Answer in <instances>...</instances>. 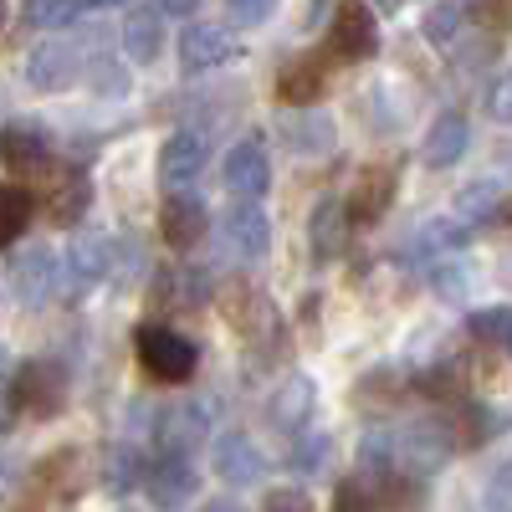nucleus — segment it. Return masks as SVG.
Wrapping results in <instances>:
<instances>
[{
	"label": "nucleus",
	"mask_w": 512,
	"mask_h": 512,
	"mask_svg": "<svg viewBox=\"0 0 512 512\" xmlns=\"http://www.w3.org/2000/svg\"><path fill=\"white\" fill-rule=\"evenodd\" d=\"M313 410H318V384H313L308 374H292L282 390L272 395V405H267L272 425H277V431H287V436H303L308 420H313Z\"/></svg>",
	"instance_id": "2eb2a0df"
},
{
	"label": "nucleus",
	"mask_w": 512,
	"mask_h": 512,
	"mask_svg": "<svg viewBox=\"0 0 512 512\" xmlns=\"http://www.w3.org/2000/svg\"><path fill=\"white\" fill-rule=\"evenodd\" d=\"M487 113H492L497 123H512V72L492 82V93H487Z\"/></svg>",
	"instance_id": "c9c22d12"
},
{
	"label": "nucleus",
	"mask_w": 512,
	"mask_h": 512,
	"mask_svg": "<svg viewBox=\"0 0 512 512\" xmlns=\"http://www.w3.org/2000/svg\"><path fill=\"white\" fill-rule=\"evenodd\" d=\"M456 216H461V221H477V226L497 221V216H502V195H497V185H492V180L466 185L461 200H456Z\"/></svg>",
	"instance_id": "a878e982"
},
{
	"label": "nucleus",
	"mask_w": 512,
	"mask_h": 512,
	"mask_svg": "<svg viewBox=\"0 0 512 512\" xmlns=\"http://www.w3.org/2000/svg\"><path fill=\"white\" fill-rule=\"evenodd\" d=\"M205 512H246V507L231 502V497H216V502H205Z\"/></svg>",
	"instance_id": "ea45409f"
},
{
	"label": "nucleus",
	"mask_w": 512,
	"mask_h": 512,
	"mask_svg": "<svg viewBox=\"0 0 512 512\" xmlns=\"http://www.w3.org/2000/svg\"><path fill=\"white\" fill-rule=\"evenodd\" d=\"M164 47V21H159V6H139V11H128L123 21V52L134 57V62H154Z\"/></svg>",
	"instance_id": "b1692460"
},
{
	"label": "nucleus",
	"mask_w": 512,
	"mask_h": 512,
	"mask_svg": "<svg viewBox=\"0 0 512 512\" xmlns=\"http://www.w3.org/2000/svg\"><path fill=\"white\" fill-rule=\"evenodd\" d=\"M210 164V139L200 134V128H180V134H169L164 154H159V180L169 190H185L200 180V169Z\"/></svg>",
	"instance_id": "0eeeda50"
},
{
	"label": "nucleus",
	"mask_w": 512,
	"mask_h": 512,
	"mask_svg": "<svg viewBox=\"0 0 512 512\" xmlns=\"http://www.w3.org/2000/svg\"><path fill=\"white\" fill-rule=\"evenodd\" d=\"M93 82H98V93H128V72L123 67H108V62L93 72Z\"/></svg>",
	"instance_id": "4c0bfd02"
},
{
	"label": "nucleus",
	"mask_w": 512,
	"mask_h": 512,
	"mask_svg": "<svg viewBox=\"0 0 512 512\" xmlns=\"http://www.w3.org/2000/svg\"><path fill=\"white\" fill-rule=\"evenodd\" d=\"M226 6H231V16H236L241 26H262V21L272 16L277 0H226Z\"/></svg>",
	"instance_id": "e433bc0d"
},
{
	"label": "nucleus",
	"mask_w": 512,
	"mask_h": 512,
	"mask_svg": "<svg viewBox=\"0 0 512 512\" xmlns=\"http://www.w3.org/2000/svg\"><path fill=\"white\" fill-rule=\"evenodd\" d=\"M221 303H226V323L241 328L251 344H262V338H282V328H277V308L267 303V292H256L251 282L226 287Z\"/></svg>",
	"instance_id": "6e6552de"
},
{
	"label": "nucleus",
	"mask_w": 512,
	"mask_h": 512,
	"mask_svg": "<svg viewBox=\"0 0 512 512\" xmlns=\"http://www.w3.org/2000/svg\"><path fill=\"white\" fill-rule=\"evenodd\" d=\"M354 236V216H349V205L344 200H323L313 210V221H308V241H313V256L318 262H333V256H344Z\"/></svg>",
	"instance_id": "6ab92c4d"
},
{
	"label": "nucleus",
	"mask_w": 512,
	"mask_h": 512,
	"mask_svg": "<svg viewBox=\"0 0 512 512\" xmlns=\"http://www.w3.org/2000/svg\"><path fill=\"white\" fill-rule=\"evenodd\" d=\"M446 456H451V436H446L441 420H415V425H405V431H395V461L410 477L441 472Z\"/></svg>",
	"instance_id": "20e7f679"
},
{
	"label": "nucleus",
	"mask_w": 512,
	"mask_h": 512,
	"mask_svg": "<svg viewBox=\"0 0 512 512\" xmlns=\"http://www.w3.org/2000/svg\"><path fill=\"white\" fill-rule=\"evenodd\" d=\"M415 384H420V395H431V400H456V395H461V369L446 359V364H436V369H425Z\"/></svg>",
	"instance_id": "c756f323"
},
{
	"label": "nucleus",
	"mask_w": 512,
	"mask_h": 512,
	"mask_svg": "<svg viewBox=\"0 0 512 512\" xmlns=\"http://www.w3.org/2000/svg\"><path fill=\"white\" fill-rule=\"evenodd\" d=\"M31 226V190L26 185H0V246H11Z\"/></svg>",
	"instance_id": "393cba45"
},
{
	"label": "nucleus",
	"mask_w": 512,
	"mask_h": 512,
	"mask_svg": "<svg viewBox=\"0 0 512 512\" xmlns=\"http://www.w3.org/2000/svg\"><path fill=\"white\" fill-rule=\"evenodd\" d=\"M205 297H210V277L200 267H159L149 287V303L159 313H195Z\"/></svg>",
	"instance_id": "1a4fd4ad"
},
{
	"label": "nucleus",
	"mask_w": 512,
	"mask_h": 512,
	"mask_svg": "<svg viewBox=\"0 0 512 512\" xmlns=\"http://www.w3.org/2000/svg\"><path fill=\"white\" fill-rule=\"evenodd\" d=\"M395 185H400L395 164H369V169H359V185H354V200H349L354 226H374V221L384 216V210H390Z\"/></svg>",
	"instance_id": "f3484780"
},
{
	"label": "nucleus",
	"mask_w": 512,
	"mask_h": 512,
	"mask_svg": "<svg viewBox=\"0 0 512 512\" xmlns=\"http://www.w3.org/2000/svg\"><path fill=\"white\" fill-rule=\"evenodd\" d=\"M466 144H472V123H466L461 113H441L431 123V134H425V144H420V159L431 169H451L466 154Z\"/></svg>",
	"instance_id": "aec40b11"
},
{
	"label": "nucleus",
	"mask_w": 512,
	"mask_h": 512,
	"mask_svg": "<svg viewBox=\"0 0 512 512\" xmlns=\"http://www.w3.org/2000/svg\"><path fill=\"white\" fill-rule=\"evenodd\" d=\"M144 492L159 512H180L195 497V466L190 456H154L144 466Z\"/></svg>",
	"instance_id": "39448f33"
},
{
	"label": "nucleus",
	"mask_w": 512,
	"mask_h": 512,
	"mask_svg": "<svg viewBox=\"0 0 512 512\" xmlns=\"http://www.w3.org/2000/svg\"><path fill=\"white\" fill-rule=\"evenodd\" d=\"M26 21L31 26H41V31H62V26H72V16H77V0H26Z\"/></svg>",
	"instance_id": "c85d7f7f"
},
{
	"label": "nucleus",
	"mask_w": 512,
	"mask_h": 512,
	"mask_svg": "<svg viewBox=\"0 0 512 512\" xmlns=\"http://www.w3.org/2000/svg\"><path fill=\"white\" fill-rule=\"evenodd\" d=\"M502 221L512 226V200H502Z\"/></svg>",
	"instance_id": "79ce46f5"
},
{
	"label": "nucleus",
	"mask_w": 512,
	"mask_h": 512,
	"mask_svg": "<svg viewBox=\"0 0 512 512\" xmlns=\"http://www.w3.org/2000/svg\"><path fill=\"white\" fill-rule=\"evenodd\" d=\"M52 287H57V256L47 246H31V251H21L16 262H11V292L21 297L26 308L47 303Z\"/></svg>",
	"instance_id": "dca6fc26"
},
{
	"label": "nucleus",
	"mask_w": 512,
	"mask_h": 512,
	"mask_svg": "<svg viewBox=\"0 0 512 512\" xmlns=\"http://www.w3.org/2000/svg\"><path fill=\"white\" fill-rule=\"evenodd\" d=\"M159 231L175 251H195L205 236H210V210L200 195H169L164 210H159Z\"/></svg>",
	"instance_id": "9b49d317"
},
{
	"label": "nucleus",
	"mask_w": 512,
	"mask_h": 512,
	"mask_svg": "<svg viewBox=\"0 0 512 512\" xmlns=\"http://www.w3.org/2000/svg\"><path fill=\"white\" fill-rule=\"evenodd\" d=\"M461 31V16H456V6H441V11H431L425 16V36L431 41H451Z\"/></svg>",
	"instance_id": "f704fd0d"
},
{
	"label": "nucleus",
	"mask_w": 512,
	"mask_h": 512,
	"mask_svg": "<svg viewBox=\"0 0 512 512\" xmlns=\"http://www.w3.org/2000/svg\"><path fill=\"white\" fill-rule=\"evenodd\" d=\"M226 185L231 195L241 200H262L272 190V164H267V149L256 139H241L231 154H226Z\"/></svg>",
	"instance_id": "4468645a"
},
{
	"label": "nucleus",
	"mask_w": 512,
	"mask_h": 512,
	"mask_svg": "<svg viewBox=\"0 0 512 512\" xmlns=\"http://www.w3.org/2000/svg\"><path fill=\"white\" fill-rule=\"evenodd\" d=\"M333 512H379V502H374L364 477H349V482H338V492H333Z\"/></svg>",
	"instance_id": "473e14b6"
},
{
	"label": "nucleus",
	"mask_w": 512,
	"mask_h": 512,
	"mask_svg": "<svg viewBox=\"0 0 512 512\" xmlns=\"http://www.w3.org/2000/svg\"><path fill=\"white\" fill-rule=\"evenodd\" d=\"M134 349H139V364L164 384H185L200 364V349L190 344V338H180L175 328H164V323H144L134 333Z\"/></svg>",
	"instance_id": "f257e3e1"
},
{
	"label": "nucleus",
	"mask_w": 512,
	"mask_h": 512,
	"mask_svg": "<svg viewBox=\"0 0 512 512\" xmlns=\"http://www.w3.org/2000/svg\"><path fill=\"white\" fill-rule=\"evenodd\" d=\"M277 139L292 154H328L338 128H333V113H323V108H292L277 118Z\"/></svg>",
	"instance_id": "ddd939ff"
},
{
	"label": "nucleus",
	"mask_w": 512,
	"mask_h": 512,
	"mask_svg": "<svg viewBox=\"0 0 512 512\" xmlns=\"http://www.w3.org/2000/svg\"><path fill=\"white\" fill-rule=\"evenodd\" d=\"M262 512H313V502H308V492H297V487H277V492H267Z\"/></svg>",
	"instance_id": "72a5a7b5"
},
{
	"label": "nucleus",
	"mask_w": 512,
	"mask_h": 512,
	"mask_svg": "<svg viewBox=\"0 0 512 512\" xmlns=\"http://www.w3.org/2000/svg\"><path fill=\"white\" fill-rule=\"evenodd\" d=\"M200 0H159V16H190Z\"/></svg>",
	"instance_id": "58836bf2"
},
{
	"label": "nucleus",
	"mask_w": 512,
	"mask_h": 512,
	"mask_svg": "<svg viewBox=\"0 0 512 512\" xmlns=\"http://www.w3.org/2000/svg\"><path fill=\"white\" fill-rule=\"evenodd\" d=\"M88 200H93V190H88V180L82 175H67L62 185H57V195H52V221L57 226H72V221H82V210H88Z\"/></svg>",
	"instance_id": "bb28decb"
},
{
	"label": "nucleus",
	"mask_w": 512,
	"mask_h": 512,
	"mask_svg": "<svg viewBox=\"0 0 512 512\" xmlns=\"http://www.w3.org/2000/svg\"><path fill=\"white\" fill-rule=\"evenodd\" d=\"M11 400H16V410H26L31 420H52V415L67 405V374H62V364L31 359V364L16 374Z\"/></svg>",
	"instance_id": "7ed1b4c3"
},
{
	"label": "nucleus",
	"mask_w": 512,
	"mask_h": 512,
	"mask_svg": "<svg viewBox=\"0 0 512 512\" xmlns=\"http://www.w3.org/2000/svg\"><path fill=\"white\" fill-rule=\"evenodd\" d=\"M323 82H328V72H323V62L318 57H292L282 72H277V98L282 103H318V93H323Z\"/></svg>",
	"instance_id": "5701e85b"
},
{
	"label": "nucleus",
	"mask_w": 512,
	"mask_h": 512,
	"mask_svg": "<svg viewBox=\"0 0 512 512\" xmlns=\"http://www.w3.org/2000/svg\"><path fill=\"white\" fill-rule=\"evenodd\" d=\"M328 52L333 57H344V62H364L379 52V21L374 11L364 6H344L333 16V31H328Z\"/></svg>",
	"instance_id": "f8f14e48"
},
{
	"label": "nucleus",
	"mask_w": 512,
	"mask_h": 512,
	"mask_svg": "<svg viewBox=\"0 0 512 512\" xmlns=\"http://www.w3.org/2000/svg\"><path fill=\"white\" fill-rule=\"evenodd\" d=\"M67 272H72V287H88V282L108 277V272H113V246H108V236H98V231L72 236V246H67Z\"/></svg>",
	"instance_id": "4be33fe9"
},
{
	"label": "nucleus",
	"mask_w": 512,
	"mask_h": 512,
	"mask_svg": "<svg viewBox=\"0 0 512 512\" xmlns=\"http://www.w3.org/2000/svg\"><path fill=\"white\" fill-rule=\"evenodd\" d=\"M0 359H6V354H0Z\"/></svg>",
	"instance_id": "a18cd8bd"
},
{
	"label": "nucleus",
	"mask_w": 512,
	"mask_h": 512,
	"mask_svg": "<svg viewBox=\"0 0 512 512\" xmlns=\"http://www.w3.org/2000/svg\"><path fill=\"white\" fill-rule=\"evenodd\" d=\"M390 6H400V0H390Z\"/></svg>",
	"instance_id": "c03bdc74"
},
{
	"label": "nucleus",
	"mask_w": 512,
	"mask_h": 512,
	"mask_svg": "<svg viewBox=\"0 0 512 512\" xmlns=\"http://www.w3.org/2000/svg\"><path fill=\"white\" fill-rule=\"evenodd\" d=\"M328 436H318V431H303V436H297V446H292V466H297V472H303V477H313L318 472V466L328 461Z\"/></svg>",
	"instance_id": "7c9ffc66"
},
{
	"label": "nucleus",
	"mask_w": 512,
	"mask_h": 512,
	"mask_svg": "<svg viewBox=\"0 0 512 512\" xmlns=\"http://www.w3.org/2000/svg\"><path fill=\"white\" fill-rule=\"evenodd\" d=\"M210 466H216V477L226 487H256V482H262V472H267V456H262V446H256L251 436L226 431L216 441V451H210Z\"/></svg>",
	"instance_id": "9d476101"
},
{
	"label": "nucleus",
	"mask_w": 512,
	"mask_h": 512,
	"mask_svg": "<svg viewBox=\"0 0 512 512\" xmlns=\"http://www.w3.org/2000/svg\"><path fill=\"white\" fill-rule=\"evenodd\" d=\"M77 72H82V62H77V52L67 47V41H41V47L26 57V82L41 88V93H62Z\"/></svg>",
	"instance_id": "a211bd4d"
},
{
	"label": "nucleus",
	"mask_w": 512,
	"mask_h": 512,
	"mask_svg": "<svg viewBox=\"0 0 512 512\" xmlns=\"http://www.w3.org/2000/svg\"><path fill=\"white\" fill-rule=\"evenodd\" d=\"M221 256L226 262H262L267 246H272V226L262 216L256 200H231V210L221 216Z\"/></svg>",
	"instance_id": "f03ea898"
},
{
	"label": "nucleus",
	"mask_w": 512,
	"mask_h": 512,
	"mask_svg": "<svg viewBox=\"0 0 512 512\" xmlns=\"http://www.w3.org/2000/svg\"><path fill=\"white\" fill-rule=\"evenodd\" d=\"M88 6H98V11H108V6H128V0H88Z\"/></svg>",
	"instance_id": "a19ab883"
},
{
	"label": "nucleus",
	"mask_w": 512,
	"mask_h": 512,
	"mask_svg": "<svg viewBox=\"0 0 512 512\" xmlns=\"http://www.w3.org/2000/svg\"><path fill=\"white\" fill-rule=\"evenodd\" d=\"M236 52H241V47H236V36H231L226 26L190 21V26L180 31V67H185L190 77H195V72H216V67H226Z\"/></svg>",
	"instance_id": "423d86ee"
},
{
	"label": "nucleus",
	"mask_w": 512,
	"mask_h": 512,
	"mask_svg": "<svg viewBox=\"0 0 512 512\" xmlns=\"http://www.w3.org/2000/svg\"><path fill=\"white\" fill-rule=\"evenodd\" d=\"M139 482H144L139 451H134V446H113V451H108V487H113V492H134Z\"/></svg>",
	"instance_id": "cd10ccee"
},
{
	"label": "nucleus",
	"mask_w": 512,
	"mask_h": 512,
	"mask_svg": "<svg viewBox=\"0 0 512 512\" xmlns=\"http://www.w3.org/2000/svg\"><path fill=\"white\" fill-rule=\"evenodd\" d=\"M0 159H6L16 175H36V169H47L52 144H47V134H41V128L16 123V128H6V134H0Z\"/></svg>",
	"instance_id": "412c9836"
},
{
	"label": "nucleus",
	"mask_w": 512,
	"mask_h": 512,
	"mask_svg": "<svg viewBox=\"0 0 512 512\" xmlns=\"http://www.w3.org/2000/svg\"><path fill=\"white\" fill-rule=\"evenodd\" d=\"M6 16H11V6H6V0H0V26H6Z\"/></svg>",
	"instance_id": "37998d69"
},
{
	"label": "nucleus",
	"mask_w": 512,
	"mask_h": 512,
	"mask_svg": "<svg viewBox=\"0 0 512 512\" xmlns=\"http://www.w3.org/2000/svg\"><path fill=\"white\" fill-rule=\"evenodd\" d=\"M466 236H472V231H466V226H456V221H431V226H425L420 231V251H456V246H466Z\"/></svg>",
	"instance_id": "2f4dec72"
}]
</instances>
